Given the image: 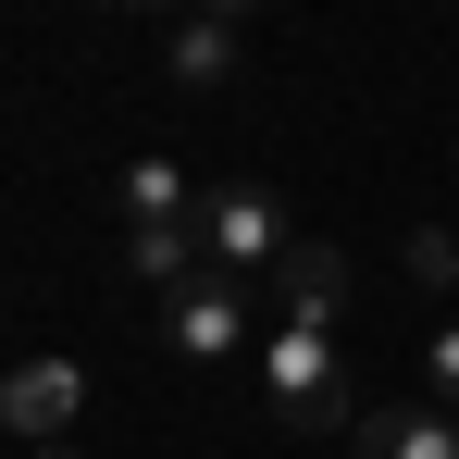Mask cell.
Segmentation results:
<instances>
[{"label":"cell","mask_w":459,"mask_h":459,"mask_svg":"<svg viewBox=\"0 0 459 459\" xmlns=\"http://www.w3.org/2000/svg\"><path fill=\"white\" fill-rule=\"evenodd\" d=\"M348 459H459V410H435V397H385V410L348 422Z\"/></svg>","instance_id":"8992f818"},{"label":"cell","mask_w":459,"mask_h":459,"mask_svg":"<svg viewBox=\"0 0 459 459\" xmlns=\"http://www.w3.org/2000/svg\"><path fill=\"white\" fill-rule=\"evenodd\" d=\"M286 248H299V212H286L261 174H212V186H199V261H212V273L273 286V273H286Z\"/></svg>","instance_id":"3957f363"},{"label":"cell","mask_w":459,"mask_h":459,"mask_svg":"<svg viewBox=\"0 0 459 459\" xmlns=\"http://www.w3.org/2000/svg\"><path fill=\"white\" fill-rule=\"evenodd\" d=\"M87 13H137V25H174L186 0H87Z\"/></svg>","instance_id":"8fae6325"},{"label":"cell","mask_w":459,"mask_h":459,"mask_svg":"<svg viewBox=\"0 0 459 459\" xmlns=\"http://www.w3.org/2000/svg\"><path fill=\"white\" fill-rule=\"evenodd\" d=\"M75 422H87V373L63 360V348H38V360L0 373V435H25V459H63Z\"/></svg>","instance_id":"5b68a950"},{"label":"cell","mask_w":459,"mask_h":459,"mask_svg":"<svg viewBox=\"0 0 459 459\" xmlns=\"http://www.w3.org/2000/svg\"><path fill=\"white\" fill-rule=\"evenodd\" d=\"M186 13H224V25H261L273 0H186Z\"/></svg>","instance_id":"7c38bea8"},{"label":"cell","mask_w":459,"mask_h":459,"mask_svg":"<svg viewBox=\"0 0 459 459\" xmlns=\"http://www.w3.org/2000/svg\"><path fill=\"white\" fill-rule=\"evenodd\" d=\"M273 299L335 323V299H348V248H335V236H299V248H286V273H273Z\"/></svg>","instance_id":"ba28073f"},{"label":"cell","mask_w":459,"mask_h":459,"mask_svg":"<svg viewBox=\"0 0 459 459\" xmlns=\"http://www.w3.org/2000/svg\"><path fill=\"white\" fill-rule=\"evenodd\" d=\"M410 273H422V286H459V236L422 224V236H410Z\"/></svg>","instance_id":"30bf717a"},{"label":"cell","mask_w":459,"mask_h":459,"mask_svg":"<svg viewBox=\"0 0 459 459\" xmlns=\"http://www.w3.org/2000/svg\"><path fill=\"white\" fill-rule=\"evenodd\" d=\"M161 75H174V87H236V75H248V25L174 13V25H161Z\"/></svg>","instance_id":"52a82bcc"},{"label":"cell","mask_w":459,"mask_h":459,"mask_svg":"<svg viewBox=\"0 0 459 459\" xmlns=\"http://www.w3.org/2000/svg\"><path fill=\"white\" fill-rule=\"evenodd\" d=\"M422 397H435V410H459V310L422 335Z\"/></svg>","instance_id":"9c48e42d"},{"label":"cell","mask_w":459,"mask_h":459,"mask_svg":"<svg viewBox=\"0 0 459 459\" xmlns=\"http://www.w3.org/2000/svg\"><path fill=\"white\" fill-rule=\"evenodd\" d=\"M261 422H286V435H348L360 422L348 410V348H335L323 310H286L261 335Z\"/></svg>","instance_id":"6da1fadb"},{"label":"cell","mask_w":459,"mask_h":459,"mask_svg":"<svg viewBox=\"0 0 459 459\" xmlns=\"http://www.w3.org/2000/svg\"><path fill=\"white\" fill-rule=\"evenodd\" d=\"M63 459H75V447H63Z\"/></svg>","instance_id":"4fadbf2b"},{"label":"cell","mask_w":459,"mask_h":459,"mask_svg":"<svg viewBox=\"0 0 459 459\" xmlns=\"http://www.w3.org/2000/svg\"><path fill=\"white\" fill-rule=\"evenodd\" d=\"M112 224H125V273L186 286V273H199V174L161 161V150H137L112 174Z\"/></svg>","instance_id":"7a4b0ae2"},{"label":"cell","mask_w":459,"mask_h":459,"mask_svg":"<svg viewBox=\"0 0 459 459\" xmlns=\"http://www.w3.org/2000/svg\"><path fill=\"white\" fill-rule=\"evenodd\" d=\"M161 348L186 360V373H212L236 348H261V286H236V273H186V286H161Z\"/></svg>","instance_id":"277c9868"}]
</instances>
